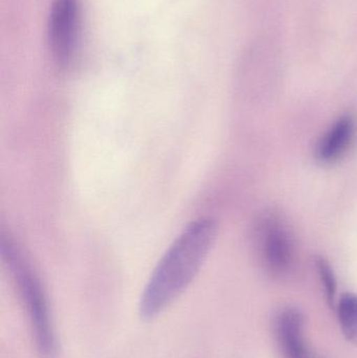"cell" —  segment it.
Instances as JSON below:
<instances>
[{
    "label": "cell",
    "mask_w": 357,
    "mask_h": 358,
    "mask_svg": "<svg viewBox=\"0 0 357 358\" xmlns=\"http://www.w3.org/2000/svg\"><path fill=\"white\" fill-rule=\"evenodd\" d=\"M217 234L215 220L201 218L174 240L143 292L138 307L143 320L155 319L189 287L213 248Z\"/></svg>",
    "instance_id": "6da1fadb"
},
{
    "label": "cell",
    "mask_w": 357,
    "mask_h": 358,
    "mask_svg": "<svg viewBox=\"0 0 357 358\" xmlns=\"http://www.w3.org/2000/svg\"><path fill=\"white\" fill-rule=\"evenodd\" d=\"M1 252L29 315L36 346L42 355L52 357L56 352V336L43 286L10 239H2Z\"/></svg>",
    "instance_id": "7a4b0ae2"
},
{
    "label": "cell",
    "mask_w": 357,
    "mask_h": 358,
    "mask_svg": "<svg viewBox=\"0 0 357 358\" xmlns=\"http://www.w3.org/2000/svg\"><path fill=\"white\" fill-rule=\"evenodd\" d=\"M256 241L266 269L276 277L291 271L293 240L286 223L276 214H265L256 227Z\"/></svg>",
    "instance_id": "3957f363"
},
{
    "label": "cell",
    "mask_w": 357,
    "mask_h": 358,
    "mask_svg": "<svg viewBox=\"0 0 357 358\" xmlns=\"http://www.w3.org/2000/svg\"><path fill=\"white\" fill-rule=\"evenodd\" d=\"M78 18V0H54L48 20V43L52 58L59 66H67L73 59Z\"/></svg>",
    "instance_id": "277c9868"
},
{
    "label": "cell",
    "mask_w": 357,
    "mask_h": 358,
    "mask_svg": "<svg viewBox=\"0 0 357 358\" xmlns=\"http://www.w3.org/2000/svg\"><path fill=\"white\" fill-rule=\"evenodd\" d=\"M303 313L297 308H285L275 320L277 341L284 358H320L306 344Z\"/></svg>",
    "instance_id": "5b68a950"
},
{
    "label": "cell",
    "mask_w": 357,
    "mask_h": 358,
    "mask_svg": "<svg viewBox=\"0 0 357 358\" xmlns=\"http://www.w3.org/2000/svg\"><path fill=\"white\" fill-rule=\"evenodd\" d=\"M356 122L350 115L340 117L316 145V159L319 163L330 165L341 159L354 143Z\"/></svg>",
    "instance_id": "8992f818"
},
{
    "label": "cell",
    "mask_w": 357,
    "mask_h": 358,
    "mask_svg": "<svg viewBox=\"0 0 357 358\" xmlns=\"http://www.w3.org/2000/svg\"><path fill=\"white\" fill-rule=\"evenodd\" d=\"M337 319L348 342L357 346V294L346 292L337 303Z\"/></svg>",
    "instance_id": "52a82bcc"
},
{
    "label": "cell",
    "mask_w": 357,
    "mask_h": 358,
    "mask_svg": "<svg viewBox=\"0 0 357 358\" xmlns=\"http://www.w3.org/2000/svg\"><path fill=\"white\" fill-rule=\"evenodd\" d=\"M316 266L318 268L321 281L324 285L327 303L329 306L335 307L337 305L335 300H337V282L333 267H331L330 263L323 257H316Z\"/></svg>",
    "instance_id": "ba28073f"
}]
</instances>
